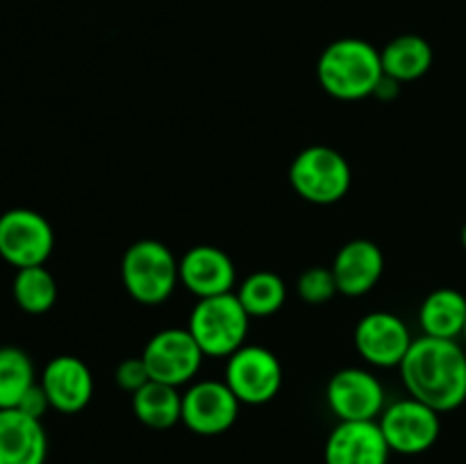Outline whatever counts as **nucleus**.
<instances>
[{"label": "nucleus", "mask_w": 466, "mask_h": 464, "mask_svg": "<svg viewBox=\"0 0 466 464\" xmlns=\"http://www.w3.org/2000/svg\"><path fill=\"white\" fill-rule=\"evenodd\" d=\"M378 423L391 453L400 455L426 453L437 444L441 432L440 412L412 396L387 405Z\"/></svg>", "instance_id": "nucleus-8"}, {"label": "nucleus", "mask_w": 466, "mask_h": 464, "mask_svg": "<svg viewBox=\"0 0 466 464\" xmlns=\"http://www.w3.org/2000/svg\"><path fill=\"white\" fill-rule=\"evenodd\" d=\"M121 280L139 305H162L180 282V262L157 239H139L123 253Z\"/></svg>", "instance_id": "nucleus-3"}, {"label": "nucleus", "mask_w": 466, "mask_h": 464, "mask_svg": "<svg viewBox=\"0 0 466 464\" xmlns=\"http://www.w3.org/2000/svg\"><path fill=\"white\" fill-rule=\"evenodd\" d=\"M180 282L196 298L230 294L237 285V267L217 246H194L180 257Z\"/></svg>", "instance_id": "nucleus-15"}, {"label": "nucleus", "mask_w": 466, "mask_h": 464, "mask_svg": "<svg viewBox=\"0 0 466 464\" xmlns=\"http://www.w3.org/2000/svg\"><path fill=\"white\" fill-rule=\"evenodd\" d=\"M50 408L59 414H77L94 398V373L76 355H57L44 367L39 378Z\"/></svg>", "instance_id": "nucleus-13"}, {"label": "nucleus", "mask_w": 466, "mask_h": 464, "mask_svg": "<svg viewBox=\"0 0 466 464\" xmlns=\"http://www.w3.org/2000/svg\"><path fill=\"white\" fill-rule=\"evenodd\" d=\"M223 380L241 405L271 403L282 387V364L267 346L244 344L226 359Z\"/></svg>", "instance_id": "nucleus-7"}, {"label": "nucleus", "mask_w": 466, "mask_h": 464, "mask_svg": "<svg viewBox=\"0 0 466 464\" xmlns=\"http://www.w3.org/2000/svg\"><path fill=\"white\" fill-rule=\"evenodd\" d=\"M412 341L408 323L394 312L364 314L353 332V344L360 358L378 368L400 367Z\"/></svg>", "instance_id": "nucleus-12"}, {"label": "nucleus", "mask_w": 466, "mask_h": 464, "mask_svg": "<svg viewBox=\"0 0 466 464\" xmlns=\"http://www.w3.org/2000/svg\"><path fill=\"white\" fill-rule=\"evenodd\" d=\"M466 323V296L453 287H440L423 298L419 326L423 335L437 339H458Z\"/></svg>", "instance_id": "nucleus-18"}, {"label": "nucleus", "mask_w": 466, "mask_h": 464, "mask_svg": "<svg viewBox=\"0 0 466 464\" xmlns=\"http://www.w3.org/2000/svg\"><path fill=\"white\" fill-rule=\"evenodd\" d=\"M55 250V230L48 218L30 207L0 214V257L18 268L44 267Z\"/></svg>", "instance_id": "nucleus-6"}, {"label": "nucleus", "mask_w": 466, "mask_h": 464, "mask_svg": "<svg viewBox=\"0 0 466 464\" xmlns=\"http://www.w3.org/2000/svg\"><path fill=\"white\" fill-rule=\"evenodd\" d=\"M460 239H462V248L466 250V223H464V227H462V237H460Z\"/></svg>", "instance_id": "nucleus-28"}, {"label": "nucleus", "mask_w": 466, "mask_h": 464, "mask_svg": "<svg viewBox=\"0 0 466 464\" xmlns=\"http://www.w3.org/2000/svg\"><path fill=\"white\" fill-rule=\"evenodd\" d=\"M385 76L380 50L358 36H344L326 45L317 62L321 89L337 100H364L373 96Z\"/></svg>", "instance_id": "nucleus-2"}, {"label": "nucleus", "mask_w": 466, "mask_h": 464, "mask_svg": "<svg viewBox=\"0 0 466 464\" xmlns=\"http://www.w3.org/2000/svg\"><path fill=\"white\" fill-rule=\"evenodd\" d=\"M248 328L250 314L246 312L235 291L198 298L187 321V330L191 332L205 358H230L246 344Z\"/></svg>", "instance_id": "nucleus-4"}, {"label": "nucleus", "mask_w": 466, "mask_h": 464, "mask_svg": "<svg viewBox=\"0 0 466 464\" xmlns=\"http://www.w3.org/2000/svg\"><path fill=\"white\" fill-rule=\"evenodd\" d=\"M141 358L150 380L182 387L198 376L205 353L187 328H167L150 337Z\"/></svg>", "instance_id": "nucleus-9"}, {"label": "nucleus", "mask_w": 466, "mask_h": 464, "mask_svg": "<svg viewBox=\"0 0 466 464\" xmlns=\"http://www.w3.org/2000/svg\"><path fill=\"white\" fill-rule=\"evenodd\" d=\"M326 403L339 421H378L387 408L385 387L367 368L346 367L328 380Z\"/></svg>", "instance_id": "nucleus-10"}, {"label": "nucleus", "mask_w": 466, "mask_h": 464, "mask_svg": "<svg viewBox=\"0 0 466 464\" xmlns=\"http://www.w3.org/2000/svg\"><path fill=\"white\" fill-rule=\"evenodd\" d=\"M239 398L226 380H198L182 394V419L194 435L217 437L239 419Z\"/></svg>", "instance_id": "nucleus-11"}, {"label": "nucleus", "mask_w": 466, "mask_h": 464, "mask_svg": "<svg viewBox=\"0 0 466 464\" xmlns=\"http://www.w3.org/2000/svg\"><path fill=\"white\" fill-rule=\"evenodd\" d=\"M400 96V82L394 80L390 76H382L380 82H378L376 91H373V98L382 100V103H391Z\"/></svg>", "instance_id": "nucleus-27"}, {"label": "nucleus", "mask_w": 466, "mask_h": 464, "mask_svg": "<svg viewBox=\"0 0 466 464\" xmlns=\"http://www.w3.org/2000/svg\"><path fill=\"white\" fill-rule=\"evenodd\" d=\"M35 385L36 371L30 355L18 346H0V409L18 408Z\"/></svg>", "instance_id": "nucleus-21"}, {"label": "nucleus", "mask_w": 466, "mask_h": 464, "mask_svg": "<svg viewBox=\"0 0 466 464\" xmlns=\"http://www.w3.org/2000/svg\"><path fill=\"white\" fill-rule=\"evenodd\" d=\"M132 412L146 428L168 430L182 419V394L177 387L148 380L132 394Z\"/></svg>", "instance_id": "nucleus-20"}, {"label": "nucleus", "mask_w": 466, "mask_h": 464, "mask_svg": "<svg viewBox=\"0 0 466 464\" xmlns=\"http://www.w3.org/2000/svg\"><path fill=\"white\" fill-rule=\"evenodd\" d=\"M48 435L41 419L21 409H0V464H46Z\"/></svg>", "instance_id": "nucleus-17"}, {"label": "nucleus", "mask_w": 466, "mask_h": 464, "mask_svg": "<svg viewBox=\"0 0 466 464\" xmlns=\"http://www.w3.org/2000/svg\"><path fill=\"white\" fill-rule=\"evenodd\" d=\"M391 449L378 421H339L326 439V464H387Z\"/></svg>", "instance_id": "nucleus-14"}, {"label": "nucleus", "mask_w": 466, "mask_h": 464, "mask_svg": "<svg viewBox=\"0 0 466 464\" xmlns=\"http://www.w3.org/2000/svg\"><path fill=\"white\" fill-rule=\"evenodd\" d=\"M16 409H21V412L30 414V417H35V419H44V414L53 408H50V400H48V396H46L44 387L36 382V385L32 387L25 396H23V400L18 403Z\"/></svg>", "instance_id": "nucleus-26"}, {"label": "nucleus", "mask_w": 466, "mask_h": 464, "mask_svg": "<svg viewBox=\"0 0 466 464\" xmlns=\"http://www.w3.org/2000/svg\"><path fill=\"white\" fill-rule=\"evenodd\" d=\"M330 268L339 294L358 298L380 282L385 273V255L371 239H353L337 250Z\"/></svg>", "instance_id": "nucleus-16"}, {"label": "nucleus", "mask_w": 466, "mask_h": 464, "mask_svg": "<svg viewBox=\"0 0 466 464\" xmlns=\"http://www.w3.org/2000/svg\"><path fill=\"white\" fill-rule=\"evenodd\" d=\"M432 59H435L432 45L421 35H399L380 50L382 71L400 85L426 76L432 66Z\"/></svg>", "instance_id": "nucleus-19"}, {"label": "nucleus", "mask_w": 466, "mask_h": 464, "mask_svg": "<svg viewBox=\"0 0 466 464\" xmlns=\"http://www.w3.org/2000/svg\"><path fill=\"white\" fill-rule=\"evenodd\" d=\"M235 294L250 318H262L280 312L287 300V285L278 273L255 271L237 287Z\"/></svg>", "instance_id": "nucleus-23"}, {"label": "nucleus", "mask_w": 466, "mask_h": 464, "mask_svg": "<svg viewBox=\"0 0 466 464\" xmlns=\"http://www.w3.org/2000/svg\"><path fill=\"white\" fill-rule=\"evenodd\" d=\"M399 368L408 394L440 414L466 403V350L458 339L421 335Z\"/></svg>", "instance_id": "nucleus-1"}, {"label": "nucleus", "mask_w": 466, "mask_h": 464, "mask_svg": "<svg viewBox=\"0 0 466 464\" xmlns=\"http://www.w3.org/2000/svg\"><path fill=\"white\" fill-rule=\"evenodd\" d=\"M12 294L23 312L39 317V314L50 312L57 303V280L46 268V264L18 268L12 282Z\"/></svg>", "instance_id": "nucleus-22"}, {"label": "nucleus", "mask_w": 466, "mask_h": 464, "mask_svg": "<svg viewBox=\"0 0 466 464\" xmlns=\"http://www.w3.org/2000/svg\"><path fill=\"white\" fill-rule=\"evenodd\" d=\"M462 339H464V344H466V323H464V330H462Z\"/></svg>", "instance_id": "nucleus-29"}, {"label": "nucleus", "mask_w": 466, "mask_h": 464, "mask_svg": "<svg viewBox=\"0 0 466 464\" xmlns=\"http://www.w3.org/2000/svg\"><path fill=\"white\" fill-rule=\"evenodd\" d=\"M353 182L350 164L339 150L314 144L300 150L289 166V185L312 205H335L346 198Z\"/></svg>", "instance_id": "nucleus-5"}, {"label": "nucleus", "mask_w": 466, "mask_h": 464, "mask_svg": "<svg viewBox=\"0 0 466 464\" xmlns=\"http://www.w3.org/2000/svg\"><path fill=\"white\" fill-rule=\"evenodd\" d=\"M114 378H116V385L121 387L123 391H130V394H135L137 389H141V387L150 380L148 368H146L144 364V358L123 359V362L116 367Z\"/></svg>", "instance_id": "nucleus-25"}, {"label": "nucleus", "mask_w": 466, "mask_h": 464, "mask_svg": "<svg viewBox=\"0 0 466 464\" xmlns=\"http://www.w3.org/2000/svg\"><path fill=\"white\" fill-rule=\"evenodd\" d=\"M296 291H299L300 300L308 305H326L328 300L335 298V294H339L330 267L305 268L296 282Z\"/></svg>", "instance_id": "nucleus-24"}]
</instances>
